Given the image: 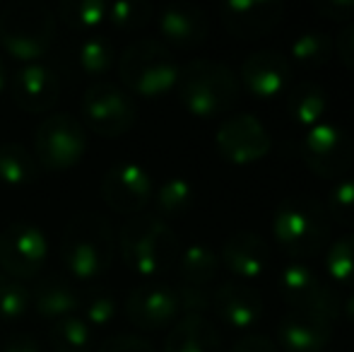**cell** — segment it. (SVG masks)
I'll use <instances>...</instances> for the list:
<instances>
[{
    "label": "cell",
    "instance_id": "6da1fadb",
    "mask_svg": "<svg viewBox=\"0 0 354 352\" xmlns=\"http://www.w3.org/2000/svg\"><path fill=\"white\" fill-rule=\"evenodd\" d=\"M118 251H121L123 263L133 272L154 277L176 266L181 241L167 220L152 212H140V215L128 217V222L121 227Z\"/></svg>",
    "mask_w": 354,
    "mask_h": 352
},
{
    "label": "cell",
    "instance_id": "7a4b0ae2",
    "mask_svg": "<svg viewBox=\"0 0 354 352\" xmlns=\"http://www.w3.org/2000/svg\"><path fill=\"white\" fill-rule=\"evenodd\" d=\"M116 256V232L99 212H77L61 237V261L73 277L92 280L109 270Z\"/></svg>",
    "mask_w": 354,
    "mask_h": 352
},
{
    "label": "cell",
    "instance_id": "3957f363",
    "mask_svg": "<svg viewBox=\"0 0 354 352\" xmlns=\"http://www.w3.org/2000/svg\"><path fill=\"white\" fill-rule=\"evenodd\" d=\"M272 234L292 259H313L326 251L330 239V220L316 198L292 193L275 207Z\"/></svg>",
    "mask_w": 354,
    "mask_h": 352
},
{
    "label": "cell",
    "instance_id": "277c9868",
    "mask_svg": "<svg viewBox=\"0 0 354 352\" xmlns=\"http://www.w3.org/2000/svg\"><path fill=\"white\" fill-rule=\"evenodd\" d=\"M176 92L181 104L201 118H212L236 104L241 82L229 66L210 58H196L178 68Z\"/></svg>",
    "mask_w": 354,
    "mask_h": 352
},
{
    "label": "cell",
    "instance_id": "5b68a950",
    "mask_svg": "<svg viewBox=\"0 0 354 352\" xmlns=\"http://www.w3.org/2000/svg\"><path fill=\"white\" fill-rule=\"evenodd\" d=\"M56 12L39 0H15L0 10V46L22 63H37L56 37Z\"/></svg>",
    "mask_w": 354,
    "mask_h": 352
},
{
    "label": "cell",
    "instance_id": "8992f818",
    "mask_svg": "<svg viewBox=\"0 0 354 352\" xmlns=\"http://www.w3.org/2000/svg\"><path fill=\"white\" fill-rule=\"evenodd\" d=\"M123 89L145 99H157L176 87L178 63L157 39H138L123 48L118 58Z\"/></svg>",
    "mask_w": 354,
    "mask_h": 352
},
{
    "label": "cell",
    "instance_id": "52a82bcc",
    "mask_svg": "<svg viewBox=\"0 0 354 352\" xmlns=\"http://www.w3.org/2000/svg\"><path fill=\"white\" fill-rule=\"evenodd\" d=\"M80 109H82L84 123L102 138L126 136L138 121L136 99L116 82H92L84 89Z\"/></svg>",
    "mask_w": 354,
    "mask_h": 352
},
{
    "label": "cell",
    "instance_id": "ba28073f",
    "mask_svg": "<svg viewBox=\"0 0 354 352\" xmlns=\"http://www.w3.org/2000/svg\"><path fill=\"white\" fill-rule=\"evenodd\" d=\"M87 131L73 113L61 111L46 116L34 133V157L48 172L71 169L84 157Z\"/></svg>",
    "mask_w": 354,
    "mask_h": 352
},
{
    "label": "cell",
    "instance_id": "9c48e42d",
    "mask_svg": "<svg viewBox=\"0 0 354 352\" xmlns=\"http://www.w3.org/2000/svg\"><path fill=\"white\" fill-rule=\"evenodd\" d=\"M301 157L321 178H342L354 162V138L340 123L321 121L301 138Z\"/></svg>",
    "mask_w": 354,
    "mask_h": 352
},
{
    "label": "cell",
    "instance_id": "30bf717a",
    "mask_svg": "<svg viewBox=\"0 0 354 352\" xmlns=\"http://www.w3.org/2000/svg\"><path fill=\"white\" fill-rule=\"evenodd\" d=\"M280 290L294 311L321 316L326 321H335L340 316V299L335 290L301 261H292L282 268Z\"/></svg>",
    "mask_w": 354,
    "mask_h": 352
},
{
    "label": "cell",
    "instance_id": "8fae6325",
    "mask_svg": "<svg viewBox=\"0 0 354 352\" xmlns=\"http://www.w3.org/2000/svg\"><path fill=\"white\" fill-rule=\"evenodd\" d=\"M48 241L37 225L10 222L0 230V270L15 280H32L41 272Z\"/></svg>",
    "mask_w": 354,
    "mask_h": 352
},
{
    "label": "cell",
    "instance_id": "7c38bea8",
    "mask_svg": "<svg viewBox=\"0 0 354 352\" xmlns=\"http://www.w3.org/2000/svg\"><path fill=\"white\" fill-rule=\"evenodd\" d=\"M214 142L224 160L234 165H251L270 152L272 136L256 113L241 111L219 123Z\"/></svg>",
    "mask_w": 354,
    "mask_h": 352
},
{
    "label": "cell",
    "instance_id": "4fadbf2b",
    "mask_svg": "<svg viewBox=\"0 0 354 352\" xmlns=\"http://www.w3.org/2000/svg\"><path fill=\"white\" fill-rule=\"evenodd\" d=\"M102 198L118 215H140L154 193L152 176L138 162H118L109 167L99 183Z\"/></svg>",
    "mask_w": 354,
    "mask_h": 352
},
{
    "label": "cell",
    "instance_id": "5bb4252c",
    "mask_svg": "<svg viewBox=\"0 0 354 352\" xmlns=\"http://www.w3.org/2000/svg\"><path fill=\"white\" fill-rule=\"evenodd\" d=\"M128 321L140 331H159L167 328L181 314L178 297L171 285L164 282H142L133 287L123 302Z\"/></svg>",
    "mask_w": 354,
    "mask_h": 352
},
{
    "label": "cell",
    "instance_id": "9a60e30c",
    "mask_svg": "<svg viewBox=\"0 0 354 352\" xmlns=\"http://www.w3.org/2000/svg\"><path fill=\"white\" fill-rule=\"evenodd\" d=\"M287 5L282 0H227L219 5V17L236 39H261L282 22Z\"/></svg>",
    "mask_w": 354,
    "mask_h": 352
},
{
    "label": "cell",
    "instance_id": "2e32d148",
    "mask_svg": "<svg viewBox=\"0 0 354 352\" xmlns=\"http://www.w3.org/2000/svg\"><path fill=\"white\" fill-rule=\"evenodd\" d=\"M61 77L46 63H24L10 80L12 102L27 113H44L61 99Z\"/></svg>",
    "mask_w": 354,
    "mask_h": 352
},
{
    "label": "cell",
    "instance_id": "e0dca14e",
    "mask_svg": "<svg viewBox=\"0 0 354 352\" xmlns=\"http://www.w3.org/2000/svg\"><path fill=\"white\" fill-rule=\"evenodd\" d=\"M289 80H292L289 58L275 48H258L248 53L239 73V82H243L248 92L261 99L277 97L289 85Z\"/></svg>",
    "mask_w": 354,
    "mask_h": 352
},
{
    "label": "cell",
    "instance_id": "ac0fdd59",
    "mask_svg": "<svg viewBox=\"0 0 354 352\" xmlns=\"http://www.w3.org/2000/svg\"><path fill=\"white\" fill-rule=\"evenodd\" d=\"M159 34L171 46L193 48L205 41L210 32V22L201 5L196 3H167L157 10Z\"/></svg>",
    "mask_w": 354,
    "mask_h": 352
},
{
    "label": "cell",
    "instance_id": "d6986e66",
    "mask_svg": "<svg viewBox=\"0 0 354 352\" xmlns=\"http://www.w3.org/2000/svg\"><path fill=\"white\" fill-rule=\"evenodd\" d=\"M212 309L229 328L248 331L263 319V299L243 282H222L212 290Z\"/></svg>",
    "mask_w": 354,
    "mask_h": 352
},
{
    "label": "cell",
    "instance_id": "ffe728a7",
    "mask_svg": "<svg viewBox=\"0 0 354 352\" xmlns=\"http://www.w3.org/2000/svg\"><path fill=\"white\" fill-rule=\"evenodd\" d=\"M277 340L284 352H326L333 340V321L289 309L277 326Z\"/></svg>",
    "mask_w": 354,
    "mask_h": 352
},
{
    "label": "cell",
    "instance_id": "44dd1931",
    "mask_svg": "<svg viewBox=\"0 0 354 352\" xmlns=\"http://www.w3.org/2000/svg\"><path fill=\"white\" fill-rule=\"evenodd\" d=\"M219 261L234 275L248 280V277H258L266 272L268 263H270V246L258 232L239 230L224 239Z\"/></svg>",
    "mask_w": 354,
    "mask_h": 352
},
{
    "label": "cell",
    "instance_id": "7402d4cb",
    "mask_svg": "<svg viewBox=\"0 0 354 352\" xmlns=\"http://www.w3.org/2000/svg\"><path fill=\"white\" fill-rule=\"evenodd\" d=\"M32 306L41 319L56 324V321L68 319V316H77L80 306H82V295L68 277L46 275L34 287Z\"/></svg>",
    "mask_w": 354,
    "mask_h": 352
},
{
    "label": "cell",
    "instance_id": "603a6c76",
    "mask_svg": "<svg viewBox=\"0 0 354 352\" xmlns=\"http://www.w3.org/2000/svg\"><path fill=\"white\" fill-rule=\"evenodd\" d=\"M164 352H222V338L207 316L186 314L174 321L164 340Z\"/></svg>",
    "mask_w": 354,
    "mask_h": 352
},
{
    "label": "cell",
    "instance_id": "cb8c5ba5",
    "mask_svg": "<svg viewBox=\"0 0 354 352\" xmlns=\"http://www.w3.org/2000/svg\"><path fill=\"white\" fill-rule=\"evenodd\" d=\"M287 111L299 126H316L328 111V92L313 80L297 82L287 94Z\"/></svg>",
    "mask_w": 354,
    "mask_h": 352
},
{
    "label": "cell",
    "instance_id": "d4e9b609",
    "mask_svg": "<svg viewBox=\"0 0 354 352\" xmlns=\"http://www.w3.org/2000/svg\"><path fill=\"white\" fill-rule=\"evenodd\" d=\"M219 263H222L219 256L214 254V249L207 244L186 246V249H181L178 261H176L181 282H186V285H198V287H210V282L219 272Z\"/></svg>",
    "mask_w": 354,
    "mask_h": 352
},
{
    "label": "cell",
    "instance_id": "484cf974",
    "mask_svg": "<svg viewBox=\"0 0 354 352\" xmlns=\"http://www.w3.org/2000/svg\"><path fill=\"white\" fill-rule=\"evenodd\" d=\"M39 176V162L22 142H3L0 145V181L12 188L34 183Z\"/></svg>",
    "mask_w": 354,
    "mask_h": 352
},
{
    "label": "cell",
    "instance_id": "4316f807",
    "mask_svg": "<svg viewBox=\"0 0 354 352\" xmlns=\"http://www.w3.org/2000/svg\"><path fill=\"white\" fill-rule=\"evenodd\" d=\"M48 345L56 352H92L94 331L84 324L82 316H68L48 328Z\"/></svg>",
    "mask_w": 354,
    "mask_h": 352
},
{
    "label": "cell",
    "instance_id": "83f0119b",
    "mask_svg": "<svg viewBox=\"0 0 354 352\" xmlns=\"http://www.w3.org/2000/svg\"><path fill=\"white\" fill-rule=\"evenodd\" d=\"M333 48H335V39L326 29H306V32L294 37L289 51H292V58L299 66L318 68L330 61Z\"/></svg>",
    "mask_w": 354,
    "mask_h": 352
},
{
    "label": "cell",
    "instance_id": "f1b7e54d",
    "mask_svg": "<svg viewBox=\"0 0 354 352\" xmlns=\"http://www.w3.org/2000/svg\"><path fill=\"white\" fill-rule=\"evenodd\" d=\"M196 193H193L191 181L181 176H171L154 191V205H157V217H181L191 210Z\"/></svg>",
    "mask_w": 354,
    "mask_h": 352
},
{
    "label": "cell",
    "instance_id": "f546056e",
    "mask_svg": "<svg viewBox=\"0 0 354 352\" xmlns=\"http://www.w3.org/2000/svg\"><path fill=\"white\" fill-rule=\"evenodd\" d=\"M116 63V48L104 34H89L77 48V66L89 77H102Z\"/></svg>",
    "mask_w": 354,
    "mask_h": 352
},
{
    "label": "cell",
    "instance_id": "4dcf8cb0",
    "mask_svg": "<svg viewBox=\"0 0 354 352\" xmlns=\"http://www.w3.org/2000/svg\"><path fill=\"white\" fill-rule=\"evenodd\" d=\"M56 17H61V22L71 29L89 32L106 22V3L104 0H63L58 5Z\"/></svg>",
    "mask_w": 354,
    "mask_h": 352
},
{
    "label": "cell",
    "instance_id": "1f68e13d",
    "mask_svg": "<svg viewBox=\"0 0 354 352\" xmlns=\"http://www.w3.org/2000/svg\"><path fill=\"white\" fill-rule=\"evenodd\" d=\"M323 266L337 285L354 290V234H345L333 241L326 249Z\"/></svg>",
    "mask_w": 354,
    "mask_h": 352
},
{
    "label": "cell",
    "instance_id": "d6a6232c",
    "mask_svg": "<svg viewBox=\"0 0 354 352\" xmlns=\"http://www.w3.org/2000/svg\"><path fill=\"white\" fill-rule=\"evenodd\" d=\"M82 319L89 328H106L113 324L118 314V302L113 297V292H109V287H99V290L89 292L82 299Z\"/></svg>",
    "mask_w": 354,
    "mask_h": 352
},
{
    "label": "cell",
    "instance_id": "836d02e7",
    "mask_svg": "<svg viewBox=\"0 0 354 352\" xmlns=\"http://www.w3.org/2000/svg\"><path fill=\"white\" fill-rule=\"evenodd\" d=\"M154 5L145 0H116L106 3V22L118 29H140L154 17Z\"/></svg>",
    "mask_w": 354,
    "mask_h": 352
},
{
    "label": "cell",
    "instance_id": "e575fe53",
    "mask_svg": "<svg viewBox=\"0 0 354 352\" xmlns=\"http://www.w3.org/2000/svg\"><path fill=\"white\" fill-rule=\"evenodd\" d=\"M32 304V292L15 277L5 275L0 270V319L3 321H17L27 314Z\"/></svg>",
    "mask_w": 354,
    "mask_h": 352
},
{
    "label": "cell",
    "instance_id": "d590c367",
    "mask_svg": "<svg viewBox=\"0 0 354 352\" xmlns=\"http://www.w3.org/2000/svg\"><path fill=\"white\" fill-rule=\"evenodd\" d=\"M328 215L345 227H354V176H345L328 193Z\"/></svg>",
    "mask_w": 354,
    "mask_h": 352
},
{
    "label": "cell",
    "instance_id": "8d00e7d4",
    "mask_svg": "<svg viewBox=\"0 0 354 352\" xmlns=\"http://www.w3.org/2000/svg\"><path fill=\"white\" fill-rule=\"evenodd\" d=\"M176 290V297H178V309L186 314H201L205 316V311L212 306V292L210 287H198V285H186L181 282Z\"/></svg>",
    "mask_w": 354,
    "mask_h": 352
},
{
    "label": "cell",
    "instance_id": "74e56055",
    "mask_svg": "<svg viewBox=\"0 0 354 352\" xmlns=\"http://www.w3.org/2000/svg\"><path fill=\"white\" fill-rule=\"evenodd\" d=\"M97 352H154V348L149 340H145L136 333H118L102 340L97 345Z\"/></svg>",
    "mask_w": 354,
    "mask_h": 352
},
{
    "label": "cell",
    "instance_id": "f35d334b",
    "mask_svg": "<svg viewBox=\"0 0 354 352\" xmlns=\"http://www.w3.org/2000/svg\"><path fill=\"white\" fill-rule=\"evenodd\" d=\"M313 8L328 19H337V22L354 19V0H316Z\"/></svg>",
    "mask_w": 354,
    "mask_h": 352
},
{
    "label": "cell",
    "instance_id": "ab89813d",
    "mask_svg": "<svg viewBox=\"0 0 354 352\" xmlns=\"http://www.w3.org/2000/svg\"><path fill=\"white\" fill-rule=\"evenodd\" d=\"M229 352H280L275 340H270L263 333H243L232 343Z\"/></svg>",
    "mask_w": 354,
    "mask_h": 352
},
{
    "label": "cell",
    "instance_id": "60d3db41",
    "mask_svg": "<svg viewBox=\"0 0 354 352\" xmlns=\"http://www.w3.org/2000/svg\"><path fill=\"white\" fill-rule=\"evenodd\" d=\"M0 352H41V343L34 338L32 333H24V331H15V333L5 335Z\"/></svg>",
    "mask_w": 354,
    "mask_h": 352
},
{
    "label": "cell",
    "instance_id": "b9f144b4",
    "mask_svg": "<svg viewBox=\"0 0 354 352\" xmlns=\"http://www.w3.org/2000/svg\"><path fill=\"white\" fill-rule=\"evenodd\" d=\"M335 46H337V53H340L342 63L354 71V19L352 22H345L340 27V32H337V37H335Z\"/></svg>",
    "mask_w": 354,
    "mask_h": 352
},
{
    "label": "cell",
    "instance_id": "7bdbcfd3",
    "mask_svg": "<svg viewBox=\"0 0 354 352\" xmlns=\"http://www.w3.org/2000/svg\"><path fill=\"white\" fill-rule=\"evenodd\" d=\"M342 314H345L347 316V319H350L352 321V324H354V290L350 292V295H347V299L345 302H342Z\"/></svg>",
    "mask_w": 354,
    "mask_h": 352
},
{
    "label": "cell",
    "instance_id": "ee69618b",
    "mask_svg": "<svg viewBox=\"0 0 354 352\" xmlns=\"http://www.w3.org/2000/svg\"><path fill=\"white\" fill-rule=\"evenodd\" d=\"M5 85H8V66H5L3 56H0V94H3Z\"/></svg>",
    "mask_w": 354,
    "mask_h": 352
}]
</instances>
